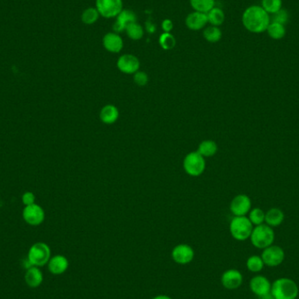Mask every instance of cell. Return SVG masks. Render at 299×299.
Instances as JSON below:
<instances>
[{"label":"cell","instance_id":"cell-1","mask_svg":"<svg viewBox=\"0 0 299 299\" xmlns=\"http://www.w3.org/2000/svg\"><path fill=\"white\" fill-rule=\"evenodd\" d=\"M242 25L246 30L252 33H262L266 32L271 24V15L261 5L254 4L243 11L242 17Z\"/></svg>","mask_w":299,"mask_h":299},{"label":"cell","instance_id":"cell-2","mask_svg":"<svg viewBox=\"0 0 299 299\" xmlns=\"http://www.w3.org/2000/svg\"><path fill=\"white\" fill-rule=\"evenodd\" d=\"M271 293L276 299H296L299 296V287L290 278H278L271 285Z\"/></svg>","mask_w":299,"mask_h":299},{"label":"cell","instance_id":"cell-3","mask_svg":"<svg viewBox=\"0 0 299 299\" xmlns=\"http://www.w3.org/2000/svg\"><path fill=\"white\" fill-rule=\"evenodd\" d=\"M251 243L257 249H264L273 244L275 233L273 229L267 224H261L253 228L250 235Z\"/></svg>","mask_w":299,"mask_h":299},{"label":"cell","instance_id":"cell-4","mask_svg":"<svg viewBox=\"0 0 299 299\" xmlns=\"http://www.w3.org/2000/svg\"><path fill=\"white\" fill-rule=\"evenodd\" d=\"M51 258V249L45 242H36L30 248L27 260L35 267H43L48 264Z\"/></svg>","mask_w":299,"mask_h":299},{"label":"cell","instance_id":"cell-5","mask_svg":"<svg viewBox=\"0 0 299 299\" xmlns=\"http://www.w3.org/2000/svg\"><path fill=\"white\" fill-rule=\"evenodd\" d=\"M231 235L237 241L249 239L253 231V224L246 216H235L229 226Z\"/></svg>","mask_w":299,"mask_h":299},{"label":"cell","instance_id":"cell-6","mask_svg":"<svg viewBox=\"0 0 299 299\" xmlns=\"http://www.w3.org/2000/svg\"><path fill=\"white\" fill-rule=\"evenodd\" d=\"M183 166L185 172L190 176H199L203 173L206 168L205 157H202L198 151L190 152L185 156Z\"/></svg>","mask_w":299,"mask_h":299},{"label":"cell","instance_id":"cell-7","mask_svg":"<svg viewBox=\"0 0 299 299\" xmlns=\"http://www.w3.org/2000/svg\"><path fill=\"white\" fill-rule=\"evenodd\" d=\"M123 0H96V8L101 16L111 18L117 17L124 9Z\"/></svg>","mask_w":299,"mask_h":299},{"label":"cell","instance_id":"cell-8","mask_svg":"<svg viewBox=\"0 0 299 299\" xmlns=\"http://www.w3.org/2000/svg\"><path fill=\"white\" fill-rule=\"evenodd\" d=\"M261 257L264 261V265L269 267H277L285 260V254L281 247L271 245L264 249Z\"/></svg>","mask_w":299,"mask_h":299},{"label":"cell","instance_id":"cell-9","mask_svg":"<svg viewBox=\"0 0 299 299\" xmlns=\"http://www.w3.org/2000/svg\"><path fill=\"white\" fill-rule=\"evenodd\" d=\"M23 219L30 226H39L45 220V212L38 204L25 206L23 210Z\"/></svg>","mask_w":299,"mask_h":299},{"label":"cell","instance_id":"cell-10","mask_svg":"<svg viewBox=\"0 0 299 299\" xmlns=\"http://www.w3.org/2000/svg\"><path fill=\"white\" fill-rule=\"evenodd\" d=\"M171 257L176 264L185 265L193 260L194 251L188 244H178L172 249Z\"/></svg>","mask_w":299,"mask_h":299},{"label":"cell","instance_id":"cell-11","mask_svg":"<svg viewBox=\"0 0 299 299\" xmlns=\"http://www.w3.org/2000/svg\"><path fill=\"white\" fill-rule=\"evenodd\" d=\"M117 66L122 73L126 75H134L139 70L140 61L139 58L133 54H123L118 58Z\"/></svg>","mask_w":299,"mask_h":299},{"label":"cell","instance_id":"cell-12","mask_svg":"<svg viewBox=\"0 0 299 299\" xmlns=\"http://www.w3.org/2000/svg\"><path fill=\"white\" fill-rule=\"evenodd\" d=\"M251 208V200L249 196L239 194L232 199L230 211L235 216H245Z\"/></svg>","mask_w":299,"mask_h":299},{"label":"cell","instance_id":"cell-13","mask_svg":"<svg viewBox=\"0 0 299 299\" xmlns=\"http://www.w3.org/2000/svg\"><path fill=\"white\" fill-rule=\"evenodd\" d=\"M221 285L228 290H235L242 285L243 278L240 271L237 270H228L221 276Z\"/></svg>","mask_w":299,"mask_h":299},{"label":"cell","instance_id":"cell-14","mask_svg":"<svg viewBox=\"0 0 299 299\" xmlns=\"http://www.w3.org/2000/svg\"><path fill=\"white\" fill-rule=\"evenodd\" d=\"M249 287L255 295L262 298L263 296L271 293V284L264 276L254 277L249 283Z\"/></svg>","mask_w":299,"mask_h":299},{"label":"cell","instance_id":"cell-15","mask_svg":"<svg viewBox=\"0 0 299 299\" xmlns=\"http://www.w3.org/2000/svg\"><path fill=\"white\" fill-rule=\"evenodd\" d=\"M103 45L108 52L118 54L124 47V41L118 32H108L104 36Z\"/></svg>","mask_w":299,"mask_h":299},{"label":"cell","instance_id":"cell-16","mask_svg":"<svg viewBox=\"0 0 299 299\" xmlns=\"http://www.w3.org/2000/svg\"><path fill=\"white\" fill-rule=\"evenodd\" d=\"M207 23V15L199 11H192L185 18V25L192 31H199L203 29Z\"/></svg>","mask_w":299,"mask_h":299},{"label":"cell","instance_id":"cell-17","mask_svg":"<svg viewBox=\"0 0 299 299\" xmlns=\"http://www.w3.org/2000/svg\"><path fill=\"white\" fill-rule=\"evenodd\" d=\"M137 20V16L135 12L132 10H123V11L117 16V21L114 24V32H119L125 31L126 27L130 24Z\"/></svg>","mask_w":299,"mask_h":299},{"label":"cell","instance_id":"cell-18","mask_svg":"<svg viewBox=\"0 0 299 299\" xmlns=\"http://www.w3.org/2000/svg\"><path fill=\"white\" fill-rule=\"evenodd\" d=\"M48 270H49L51 274L59 276L65 273L69 266L68 258L62 256V255H57L54 257L50 258L48 262Z\"/></svg>","mask_w":299,"mask_h":299},{"label":"cell","instance_id":"cell-19","mask_svg":"<svg viewBox=\"0 0 299 299\" xmlns=\"http://www.w3.org/2000/svg\"><path fill=\"white\" fill-rule=\"evenodd\" d=\"M25 282L30 288H38L43 282V274L39 267L32 266L25 274Z\"/></svg>","mask_w":299,"mask_h":299},{"label":"cell","instance_id":"cell-20","mask_svg":"<svg viewBox=\"0 0 299 299\" xmlns=\"http://www.w3.org/2000/svg\"><path fill=\"white\" fill-rule=\"evenodd\" d=\"M118 118H119L118 109L112 104L105 105L100 112V119L105 125H113L118 121Z\"/></svg>","mask_w":299,"mask_h":299},{"label":"cell","instance_id":"cell-21","mask_svg":"<svg viewBox=\"0 0 299 299\" xmlns=\"http://www.w3.org/2000/svg\"><path fill=\"white\" fill-rule=\"evenodd\" d=\"M285 220V214L278 208H271L265 214V222L270 227H278Z\"/></svg>","mask_w":299,"mask_h":299},{"label":"cell","instance_id":"cell-22","mask_svg":"<svg viewBox=\"0 0 299 299\" xmlns=\"http://www.w3.org/2000/svg\"><path fill=\"white\" fill-rule=\"evenodd\" d=\"M217 150V144L213 140H204L199 144L197 150V151L204 157H213L216 154Z\"/></svg>","mask_w":299,"mask_h":299},{"label":"cell","instance_id":"cell-23","mask_svg":"<svg viewBox=\"0 0 299 299\" xmlns=\"http://www.w3.org/2000/svg\"><path fill=\"white\" fill-rule=\"evenodd\" d=\"M190 4L194 11L207 14L215 7V0H190Z\"/></svg>","mask_w":299,"mask_h":299},{"label":"cell","instance_id":"cell-24","mask_svg":"<svg viewBox=\"0 0 299 299\" xmlns=\"http://www.w3.org/2000/svg\"><path fill=\"white\" fill-rule=\"evenodd\" d=\"M207 20L211 25L220 26L225 21L224 11L221 8L214 7L207 13Z\"/></svg>","mask_w":299,"mask_h":299},{"label":"cell","instance_id":"cell-25","mask_svg":"<svg viewBox=\"0 0 299 299\" xmlns=\"http://www.w3.org/2000/svg\"><path fill=\"white\" fill-rule=\"evenodd\" d=\"M266 32L268 35L273 39H281L285 38V36L286 35L285 25L276 22H271Z\"/></svg>","mask_w":299,"mask_h":299},{"label":"cell","instance_id":"cell-26","mask_svg":"<svg viewBox=\"0 0 299 299\" xmlns=\"http://www.w3.org/2000/svg\"><path fill=\"white\" fill-rule=\"evenodd\" d=\"M203 37L209 43H216L221 40L222 32L219 26L210 25L204 30Z\"/></svg>","mask_w":299,"mask_h":299},{"label":"cell","instance_id":"cell-27","mask_svg":"<svg viewBox=\"0 0 299 299\" xmlns=\"http://www.w3.org/2000/svg\"><path fill=\"white\" fill-rule=\"evenodd\" d=\"M125 32L127 33L129 38L133 40H139L142 39L144 36V29L142 25H139L137 21L130 24L125 29Z\"/></svg>","mask_w":299,"mask_h":299},{"label":"cell","instance_id":"cell-28","mask_svg":"<svg viewBox=\"0 0 299 299\" xmlns=\"http://www.w3.org/2000/svg\"><path fill=\"white\" fill-rule=\"evenodd\" d=\"M261 6L270 15H273L281 10L283 0H262Z\"/></svg>","mask_w":299,"mask_h":299},{"label":"cell","instance_id":"cell-29","mask_svg":"<svg viewBox=\"0 0 299 299\" xmlns=\"http://www.w3.org/2000/svg\"><path fill=\"white\" fill-rule=\"evenodd\" d=\"M100 17V13L96 8H87L83 11L82 14V21L85 25H93L95 24Z\"/></svg>","mask_w":299,"mask_h":299},{"label":"cell","instance_id":"cell-30","mask_svg":"<svg viewBox=\"0 0 299 299\" xmlns=\"http://www.w3.org/2000/svg\"><path fill=\"white\" fill-rule=\"evenodd\" d=\"M161 47L164 50H171L176 46V39L171 32H163L158 39Z\"/></svg>","mask_w":299,"mask_h":299},{"label":"cell","instance_id":"cell-31","mask_svg":"<svg viewBox=\"0 0 299 299\" xmlns=\"http://www.w3.org/2000/svg\"><path fill=\"white\" fill-rule=\"evenodd\" d=\"M264 263L259 256H252L247 260V268L249 271L257 273L264 269Z\"/></svg>","mask_w":299,"mask_h":299},{"label":"cell","instance_id":"cell-32","mask_svg":"<svg viewBox=\"0 0 299 299\" xmlns=\"http://www.w3.org/2000/svg\"><path fill=\"white\" fill-rule=\"evenodd\" d=\"M249 219L252 224L258 226L263 224L265 221V214L261 208H254L252 210L249 211Z\"/></svg>","mask_w":299,"mask_h":299},{"label":"cell","instance_id":"cell-33","mask_svg":"<svg viewBox=\"0 0 299 299\" xmlns=\"http://www.w3.org/2000/svg\"><path fill=\"white\" fill-rule=\"evenodd\" d=\"M271 16H272V17H271V22H276V23H279L282 25H285V24H287L289 19H290V14H289L288 11H286L283 8L280 11H278V12H276Z\"/></svg>","mask_w":299,"mask_h":299},{"label":"cell","instance_id":"cell-34","mask_svg":"<svg viewBox=\"0 0 299 299\" xmlns=\"http://www.w3.org/2000/svg\"><path fill=\"white\" fill-rule=\"evenodd\" d=\"M133 80H134V82L137 85L144 87L149 82V77H148V75L146 74V72L139 71V70L133 75Z\"/></svg>","mask_w":299,"mask_h":299},{"label":"cell","instance_id":"cell-35","mask_svg":"<svg viewBox=\"0 0 299 299\" xmlns=\"http://www.w3.org/2000/svg\"><path fill=\"white\" fill-rule=\"evenodd\" d=\"M22 202L25 206H30L35 203V195L32 192H25L22 195Z\"/></svg>","mask_w":299,"mask_h":299},{"label":"cell","instance_id":"cell-36","mask_svg":"<svg viewBox=\"0 0 299 299\" xmlns=\"http://www.w3.org/2000/svg\"><path fill=\"white\" fill-rule=\"evenodd\" d=\"M161 26H162L164 32H171V30L173 29V23H172L171 19L166 18V19H164V21L162 22Z\"/></svg>","mask_w":299,"mask_h":299},{"label":"cell","instance_id":"cell-37","mask_svg":"<svg viewBox=\"0 0 299 299\" xmlns=\"http://www.w3.org/2000/svg\"><path fill=\"white\" fill-rule=\"evenodd\" d=\"M152 299H172L171 298H170L169 296L166 295H158L156 296V297H154Z\"/></svg>","mask_w":299,"mask_h":299},{"label":"cell","instance_id":"cell-38","mask_svg":"<svg viewBox=\"0 0 299 299\" xmlns=\"http://www.w3.org/2000/svg\"><path fill=\"white\" fill-rule=\"evenodd\" d=\"M261 299H275L274 297H273V296H272V294H271V293H269V294H267V295H264L263 296V297H262V298H260Z\"/></svg>","mask_w":299,"mask_h":299}]
</instances>
